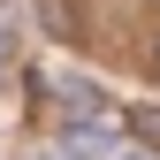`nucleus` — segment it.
I'll return each mask as SVG.
<instances>
[{"label":"nucleus","mask_w":160,"mask_h":160,"mask_svg":"<svg viewBox=\"0 0 160 160\" xmlns=\"http://www.w3.org/2000/svg\"><path fill=\"white\" fill-rule=\"evenodd\" d=\"M114 130H122L114 114H76V122L61 130V152L69 160H107L114 152Z\"/></svg>","instance_id":"obj_1"},{"label":"nucleus","mask_w":160,"mask_h":160,"mask_svg":"<svg viewBox=\"0 0 160 160\" xmlns=\"http://www.w3.org/2000/svg\"><path fill=\"white\" fill-rule=\"evenodd\" d=\"M53 99H61L69 114H99V92L84 84V76H53Z\"/></svg>","instance_id":"obj_2"},{"label":"nucleus","mask_w":160,"mask_h":160,"mask_svg":"<svg viewBox=\"0 0 160 160\" xmlns=\"http://www.w3.org/2000/svg\"><path fill=\"white\" fill-rule=\"evenodd\" d=\"M130 137H137V145H152L160 152V107H130V122H122Z\"/></svg>","instance_id":"obj_3"},{"label":"nucleus","mask_w":160,"mask_h":160,"mask_svg":"<svg viewBox=\"0 0 160 160\" xmlns=\"http://www.w3.org/2000/svg\"><path fill=\"white\" fill-rule=\"evenodd\" d=\"M8 31H15V0H0V53H8Z\"/></svg>","instance_id":"obj_4"},{"label":"nucleus","mask_w":160,"mask_h":160,"mask_svg":"<svg viewBox=\"0 0 160 160\" xmlns=\"http://www.w3.org/2000/svg\"><path fill=\"white\" fill-rule=\"evenodd\" d=\"M122 160H145V152H137V145H130V152H122Z\"/></svg>","instance_id":"obj_5"}]
</instances>
